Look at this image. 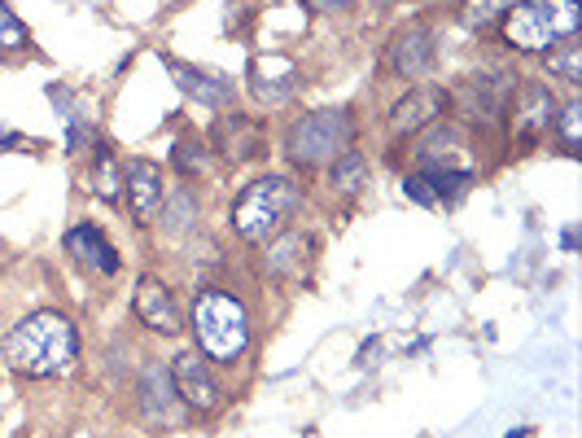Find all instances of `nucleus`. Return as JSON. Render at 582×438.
<instances>
[{
	"mask_svg": "<svg viewBox=\"0 0 582 438\" xmlns=\"http://www.w3.org/2000/svg\"><path fill=\"white\" fill-rule=\"evenodd\" d=\"M364 176H368V162L355 149H347V153L333 158V185H338L342 193H355V189L364 185Z\"/></svg>",
	"mask_w": 582,
	"mask_h": 438,
	"instance_id": "a211bd4d",
	"label": "nucleus"
},
{
	"mask_svg": "<svg viewBox=\"0 0 582 438\" xmlns=\"http://www.w3.org/2000/svg\"><path fill=\"white\" fill-rule=\"evenodd\" d=\"M167 71L175 74V83H180L189 97H198V101L211 106V110L232 101V83H228L223 74H207L198 71V67H184V62H167Z\"/></svg>",
	"mask_w": 582,
	"mask_h": 438,
	"instance_id": "ddd939ff",
	"label": "nucleus"
},
{
	"mask_svg": "<svg viewBox=\"0 0 582 438\" xmlns=\"http://www.w3.org/2000/svg\"><path fill=\"white\" fill-rule=\"evenodd\" d=\"M377 4H394V0H377Z\"/></svg>",
	"mask_w": 582,
	"mask_h": 438,
	"instance_id": "a878e982",
	"label": "nucleus"
},
{
	"mask_svg": "<svg viewBox=\"0 0 582 438\" xmlns=\"http://www.w3.org/2000/svg\"><path fill=\"white\" fill-rule=\"evenodd\" d=\"M171 404H175L171 368H162L153 360V365H146V372H141V412H146L149 421H162V417H171Z\"/></svg>",
	"mask_w": 582,
	"mask_h": 438,
	"instance_id": "4468645a",
	"label": "nucleus"
},
{
	"mask_svg": "<svg viewBox=\"0 0 582 438\" xmlns=\"http://www.w3.org/2000/svg\"><path fill=\"white\" fill-rule=\"evenodd\" d=\"M582 27V4L579 0H521L504 22L512 49L521 53H548L565 40H574Z\"/></svg>",
	"mask_w": 582,
	"mask_h": 438,
	"instance_id": "f03ea898",
	"label": "nucleus"
},
{
	"mask_svg": "<svg viewBox=\"0 0 582 438\" xmlns=\"http://www.w3.org/2000/svg\"><path fill=\"white\" fill-rule=\"evenodd\" d=\"M442 110H446V92H442V88H417V92H408V97L390 110V128H394L399 137H412V132L430 128Z\"/></svg>",
	"mask_w": 582,
	"mask_h": 438,
	"instance_id": "1a4fd4ad",
	"label": "nucleus"
},
{
	"mask_svg": "<svg viewBox=\"0 0 582 438\" xmlns=\"http://www.w3.org/2000/svg\"><path fill=\"white\" fill-rule=\"evenodd\" d=\"M123 185H128V207H132V216L149 223V219L162 211V167L158 162H149V158H132L128 162V171H123Z\"/></svg>",
	"mask_w": 582,
	"mask_h": 438,
	"instance_id": "0eeeda50",
	"label": "nucleus"
},
{
	"mask_svg": "<svg viewBox=\"0 0 582 438\" xmlns=\"http://www.w3.org/2000/svg\"><path fill=\"white\" fill-rule=\"evenodd\" d=\"M351 141H355V123H351L347 110H315L290 128V153L302 167H315V162L347 153Z\"/></svg>",
	"mask_w": 582,
	"mask_h": 438,
	"instance_id": "39448f33",
	"label": "nucleus"
},
{
	"mask_svg": "<svg viewBox=\"0 0 582 438\" xmlns=\"http://www.w3.org/2000/svg\"><path fill=\"white\" fill-rule=\"evenodd\" d=\"M561 141H565L570 153H579V146H582V106H565V110H561Z\"/></svg>",
	"mask_w": 582,
	"mask_h": 438,
	"instance_id": "4be33fe9",
	"label": "nucleus"
},
{
	"mask_svg": "<svg viewBox=\"0 0 582 438\" xmlns=\"http://www.w3.org/2000/svg\"><path fill=\"white\" fill-rule=\"evenodd\" d=\"M137 316L146 320L153 334H180V307H175V298L171 290L158 281V277H141L137 281Z\"/></svg>",
	"mask_w": 582,
	"mask_h": 438,
	"instance_id": "6e6552de",
	"label": "nucleus"
},
{
	"mask_svg": "<svg viewBox=\"0 0 582 438\" xmlns=\"http://www.w3.org/2000/svg\"><path fill=\"white\" fill-rule=\"evenodd\" d=\"M307 9H315V13H338V9H347L351 0H302Z\"/></svg>",
	"mask_w": 582,
	"mask_h": 438,
	"instance_id": "393cba45",
	"label": "nucleus"
},
{
	"mask_svg": "<svg viewBox=\"0 0 582 438\" xmlns=\"http://www.w3.org/2000/svg\"><path fill=\"white\" fill-rule=\"evenodd\" d=\"M408 198H412V202H421V207H434L438 202L434 193L425 189V180H421V176H417V180H408Z\"/></svg>",
	"mask_w": 582,
	"mask_h": 438,
	"instance_id": "b1692460",
	"label": "nucleus"
},
{
	"mask_svg": "<svg viewBox=\"0 0 582 438\" xmlns=\"http://www.w3.org/2000/svg\"><path fill=\"white\" fill-rule=\"evenodd\" d=\"M27 44V27L18 22V13L0 0V53H9V49H22Z\"/></svg>",
	"mask_w": 582,
	"mask_h": 438,
	"instance_id": "412c9836",
	"label": "nucleus"
},
{
	"mask_svg": "<svg viewBox=\"0 0 582 438\" xmlns=\"http://www.w3.org/2000/svg\"><path fill=\"white\" fill-rule=\"evenodd\" d=\"M250 88H254L259 101L281 106V101H290V92L298 88V67L290 58H259L250 67Z\"/></svg>",
	"mask_w": 582,
	"mask_h": 438,
	"instance_id": "9d476101",
	"label": "nucleus"
},
{
	"mask_svg": "<svg viewBox=\"0 0 582 438\" xmlns=\"http://www.w3.org/2000/svg\"><path fill=\"white\" fill-rule=\"evenodd\" d=\"M67 250H71L83 268H97V272H106V277L119 272V255H114V246H110V241L101 237V228H92V223H79V228L67 232Z\"/></svg>",
	"mask_w": 582,
	"mask_h": 438,
	"instance_id": "9b49d317",
	"label": "nucleus"
},
{
	"mask_svg": "<svg viewBox=\"0 0 582 438\" xmlns=\"http://www.w3.org/2000/svg\"><path fill=\"white\" fill-rule=\"evenodd\" d=\"M548 71L565 83H582V44H556L548 53Z\"/></svg>",
	"mask_w": 582,
	"mask_h": 438,
	"instance_id": "6ab92c4d",
	"label": "nucleus"
},
{
	"mask_svg": "<svg viewBox=\"0 0 582 438\" xmlns=\"http://www.w3.org/2000/svg\"><path fill=\"white\" fill-rule=\"evenodd\" d=\"M79 356V334L67 316L36 311L4 334V360L22 377H58Z\"/></svg>",
	"mask_w": 582,
	"mask_h": 438,
	"instance_id": "f257e3e1",
	"label": "nucleus"
},
{
	"mask_svg": "<svg viewBox=\"0 0 582 438\" xmlns=\"http://www.w3.org/2000/svg\"><path fill=\"white\" fill-rule=\"evenodd\" d=\"M202 162H207V158H202V149L198 146H189V141H180V146H175V167H180L184 176H198V171H202Z\"/></svg>",
	"mask_w": 582,
	"mask_h": 438,
	"instance_id": "5701e85b",
	"label": "nucleus"
},
{
	"mask_svg": "<svg viewBox=\"0 0 582 438\" xmlns=\"http://www.w3.org/2000/svg\"><path fill=\"white\" fill-rule=\"evenodd\" d=\"M298 202H302V193H298L293 180H285V176H263V180L245 185V193L237 198L232 228H237V237H245V241H268L277 228H285V219L298 211Z\"/></svg>",
	"mask_w": 582,
	"mask_h": 438,
	"instance_id": "20e7f679",
	"label": "nucleus"
},
{
	"mask_svg": "<svg viewBox=\"0 0 582 438\" xmlns=\"http://www.w3.org/2000/svg\"><path fill=\"white\" fill-rule=\"evenodd\" d=\"M123 185V176H119V167H114V158H110V149L97 146V167L88 171V189L97 193V198H106V202H119V189Z\"/></svg>",
	"mask_w": 582,
	"mask_h": 438,
	"instance_id": "dca6fc26",
	"label": "nucleus"
},
{
	"mask_svg": "<svg viewBox=\"0 0 582 438\" xmlns=\"http://www.w3.org/2000/svg\"><path fill=\"white\" fill-rule=\"evenodd\" d=\"M302 255H307V241H302L298 232H290L285 241H277V246L268 250V272H272V277H285V272H298Z\"/></svg>",
	"mask_w": 582,
	"mask_h": 438,
	"instance_id": "f3484780",
	"label": "nucleus"
},
{
	"mask_svg": "<svg viewBox=\"0 0 582 438\" xmlns=\"http://www.w3.org/2000/svg\"><path fill=\"white\" fill-rule=\"evenodd\" d=\"M193 338H198V351L207 360L219 365H232L245 342H250V320H245V307L223 290H202L193 302Z\"/></svg>",
	"mask_w": 582,
	"mask_h": 438,
	"instance_id": "7ed1b4c3",
	"label": "nucleus"
},
{
	"mask_svg": "<svg viewBox=\"0 0 582 438\" xmlns=\"http://www.w3.org/2000/svg\"><path fill=\"white\" fill-rule=\"evenodd\" d=\"M198 216V198L189 189H180L171 202H162V219H167V232H184Z\"/></svg>",
	"mask_w": 582,
	"mask_h": 438,
	"instance_id": "aec40b11",
	"label": "nucleus"
},
{
	"mask_svg": "<svg viewBox=\"0 0 582 438\" xmlns=\"http://www.w3.org/2000/svg\"><path fill=\"white\" fill-rule=\"evenodd\" d=\"M171 381H175V395H180L189 408H198V412H211L219 404V381L211 377V368H207V356H198V351L175 356Z\"/></svg>",
	"mask_w": 582,
	"mask_h": 438,
	"instance_id": "423d86ee",
	"label": "nucleus"
},
{
	"mask_svg": "<svg viewBox=\"0 0 582 438\" xmlns=\"http://www.w3.org/2000/svg\"><path fill=\"white\" fill-rule=\"evenodd\" d=\"M556 110V101H552V92L543 88V83H525L521 88V97H516V132L525 137V141H534L539 132H548L552 128V115Z\"/></svg>",
	"mask_w": 582,
	"mask_h": 438,
	"instance_id": "f8f14e48",
	"label": "nucleus"
},
{
	"mask_svg": "<svg viewBox=\"0 0 582 438\" xmlns=\"http://www.w3.org/2000/svg\"><path fill=\"white\" fill-rule=\"evenodd\" d=\"M430 58H434L430 31H403V36L394 40V53H390V62H394L399 74H421L430 67Z\"/></svg>",
	"mask_w": 582,
	"mask_h": 438,
	"instance_id": "2eb2a0df",
	"label": "nucleus"
}]
</instances>
